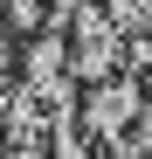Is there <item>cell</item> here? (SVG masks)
<instances>
[{"mask_svg": "<svg viewBox=\"0 0 152 159\" xmlns=\"http://www.w3.org/2000/svg\"><path fill=\"white\" fill-rule=\"evenodd\" d=\"M132 118H138V97L132 90H104V97L90 104V131H104V139H118Z\"/></svg>", "mask_w": 152, "mask_h": 159, "instance_id": "6da1fadb", "label": "cell"}]
</instances>
